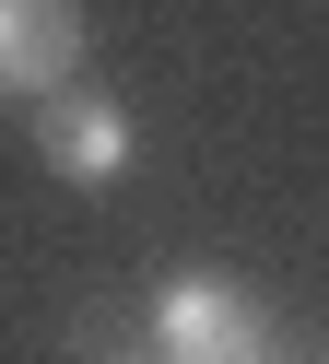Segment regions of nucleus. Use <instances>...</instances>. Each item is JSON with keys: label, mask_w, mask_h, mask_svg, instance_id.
<instances>
[{"label": "nucleus", "mask_w": 329, "mask_h": 364, "mask_svg": "<svg viewBox=\"0 0 329 364\" xmlns=\"http://www.w3.org/2000/svg\"><path fill=\"white\" fill-rule=\"evenodd\" d=\"M153 353L164 364H271V317L258 294H235L224 270H177L153 294Z\"/></svg>", "instance_id": "nucleus-1"}, {"label": "nucleus", "mask_w": 329, "mask_h": 364, "mask_svg": "<svg viewBox=\"0 0 329 364\" xmlns=\"http://www.w3.org/2000/svg\"><path fill=\"white\" fill-rule=\"evenodd\" d=\"M24 118H36V165H47V176H70V188H118V176H130V153H141L130 106L94 95V82H59V95L24 106Z\"/></svg>", "instance_id": "nucleus-2"}, {"label": "nucleus", "mask_w": 329, "mask_h": 364, "mask_svg": "<svg viewBox=\"0 0 329 364\" xmlns=\"http://www.w3.org/2000/svg\"><path fill=\"white\" fill-rule=\"evenodd\" d=\"M83 82V0H0V106H47Z\"/></svg>", "instance_id": "nucleus-3"}, {"label": "nucleus", "mask_w": 329, "mask_h": 364, "mask_svg": "<svg viewBox=\"0 0 329 364\" xmlns=\"http://www.w3.org/2000/svg\"><path fill=\"white\" fill-rule=\"evenodd\" d=\"M271 364H282V353H271Z\"/></svg>", "instance_id": "nucleus-4"}]
</instances>
